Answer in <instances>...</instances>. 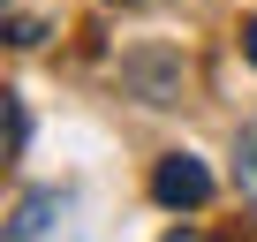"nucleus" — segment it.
I'll return each mask as SVG.
<instances>
[{
    "instance_id": "nucleus-1",
    "label": "nucleus",
    "mask_w": 257,
    "mask_h": 242,
    "mask_svg": "<svg viewBox=\"0 0 257 242\" xmlns=\"http://www.w3.org/2000/svg\"><path fill=\"white\" fill-rule=\"evenodd\" d=\"M152 197H159V204H174V212H197V204L212 197V174H204V159H189V152L159 159V167H152Z\"/></svg>"
},
{
    "instance_id": "nucleus-2",
    "label": "nucleus",
    "mask_w": 257,
    "mask_h": 242,
    "mask_svg": "<svg viewBox=\"0 0 257 242\" xmlns=\"http://www.w3.org/2000/svg\"><path fill=\"white\" fill-rule=\"evenodd\" d=\"M234 182H242V204L257 212V137H242V152H234Z\"/></svg>"
},
{
    "instance_id": "nucleus-3",
    "label": "nucleus",
    "mask_w": 257,
    "mask_h": 242,
    "mask_svg": "<svg viewBox=\"0 0 257 242\" xmlns=\"http://www.w3.org/2000/svg\"><path fill=\"white\" fill-rule=\"evenodd\" d=\"M242 53H249V61H257V23H242Z\"/></svg>"
},
{
    "instance_id": "nucleus-4",
    "label": "nucleus",
    "mask_w": 257,
    "mask_h": 242,
    "mask_svg": "<svg viewBox=\"0 0 257 242\" xmlns=\"http://www.w3.org/2000/svg\"><path fill=\"white\" fill-rule=\"evenodd\" d=\"M167 242H204V234H189V227H174V234H167Z\"/></svg>"
}]
</instances>
